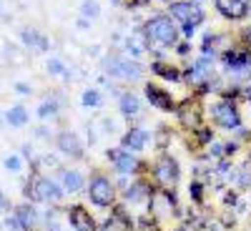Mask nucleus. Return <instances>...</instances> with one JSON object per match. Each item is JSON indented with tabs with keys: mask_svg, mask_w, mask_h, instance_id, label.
<instances>
[{
	"mask_svg": "<svg viewBox=\"0 0 251 231\" xmlns=\"http://www.w3.org/2000/svg\"><path fill=\"white\" fill-rule=\"evenodd\" d=\"M141 28H143L146 38H149L151 48H153V46H161V48L174 51L176 43L181 40V28H178V23H176V20H171L166 13H153V15H149V18L141 23Z\"/></svg>",
	"mask_w": 251,
	"mask_h": 231,
	"instance_id": "obj_1",
	"label": "nucleus"
},
{
	"mask_svg": "<svg viewBox=\"0 0 251 231\" xmlns=\"http://www.w3.org/2000/svg\"><path fill=\"white\" fill-rule=\"evenodd\" d=\"M103 71L106 76L116 78V80H123V83H141L143 76H146V66L141 60H133L128 55H121V53H108L103 58Z\"/></svg>",
	"mask_w": 251,
	"mask_h": 231,
	"instance_id": "obj_2",
	"label": "nucleus"
},
{
	"mask_svg": "<svg viewBox=\"0 0 251 231\" xmlns=\"http://www.w3.org/2000/svg\"><path fill=\"white\" fill-rule=\"evenodd\" d=\"M208 116H211V123L219 131L236 133V131L244 128V118H241V111H239L236 101H226V98L214 101L211 106H208Z\"/></svg>",
	"mask_w": 251,
	"mask_h": 231,
	"instance_id": "obj_3",
	"label": "nucleus"
},
{
	"mask_svg": "<svg viewBox=\"0 0 251 231\" xmlns=\"http://www.w3.org/2000/svg\"><path fill=\"white\" fill-rule=\"evenodd\" d=\"M86 196L93 206L98 208H113L118 204V186L111 176L96 171L91 179H88V186H86Z\"/></svg>",
	"mask_w": 251,
	"mask_h": 231,
	"instance_id": "obj_4",
	"label": "nucleus"
},
{
	"mask_svg": "<svg viewBox=\"0 0 251 231\" xmlns=\"http://www.w3.org/2000/svg\"><path fill=\"white\" fill-rule=\"evenodd\" d=\"M151 179L153 186L166 191V188H176L181 183V163L176 156H171L169 151H163L156 156V161L151 163Z\"/></svg>",
	"mask_w": 251,
	"mask_h": 231,
	"instance_id": "obj_5",
	"label": "nucleus"
},
{
	"mask_svg": "<svg viewBox=\"0 0 251 231\" xmlns=\"http://www.w3.org/2000/svg\"><path fill=\"white\" fill-rule=\"evenodd\" d=\"M23 194H25V199L30 204H50V201H60L66 191H63V186L58 181H53V179H48V176L35 171L28 179Z\"/></svg>",
	"mask_w": 251,
	"mask_h": 231,
	"instance_id": "obj_6",
	"label": "nucleus"
},
{
	"mask_svg": "<svg viewBox=\"0 0 251 231\" xmlns=\"http://www.w3.org/2000/svg\"><path fill=\"white\" fill-rule=\"evenodd\" d=\"M166 15L171 20H176L178 28L181 26H191V28H201L206 23V8L194 3V0H174L166 5Z\"/></svg>",
	"mask_w": 251,
	"mask_h": 231,
	"instance_id": "obj_7",
	"label": "nucleus"
},
{
	"mask_svg": "<svg viewBox=\"0 0 251 231\" xmlns=\"http://www.w3.org/2000/svg\"><path fill=\"white\" fill-rule=\"evenodd\" d=\"M106 158L111 161L113 171H116L118 176H131V179L146 176V163H143L136 154L123 151L121 146H118V149H108V151H106Z\"/></svg>",
	"mask_w": 251,
	"mask_h": 231,
	"instance_id": "obj_8",
	"label": "nucleus"
},
{
	"mask_svg": "<svg viewBox=\"0 0 251 231\" xmlns=\"http://www.w3.org/2000/svg\"><path fill=\"white\" fill-rule=\"evenodd\" d=\"M249 53H251V48H246V46H241V43L224 48L221 55H219V58H221V71H224V76L234 78V83L244 80V68H246Z\"/></svg>",
	"mask_w": 251,
	"mask_h": 231,
	"instance_id": "obj_9",
	"label": "nucleus"
},
{
	"mask_svg": "<svg viewBox=\"0 0 251 231\" xmlns=\"http://www.w3.org/2000/svg\"><path fill=\"white\" fill-rule=\"evenodd\" d=\"M174 116H176L178 126H181L183 131H188V133H194L196 128H201V126H203V106L199 103L196 96L178 101V108H176Z\"/></svg>",
	"mask_w": 251,
	"mask_h": 231,
	"instance_id": "obj_10",
	"label": "nucleus"
},
{
	"mask_svg": "<svg viewBox=\"0 0 251 231\" xmlns=\"http://www.w3.org/2000/svg\"><path fill=\"white\" fill-rule=\"evenodd\" d=\"M143 96L151 103V108H156L161 113H176V108H178V101L171 96V91L158 86V83H153V80L143 83Z\"/></svg>",
	"mask_w": 251,
	"mask_h": 231,
	"instance_id": "obj_11",
	"label": "nucleus"
},
{
	"mask_svg": "<svg viewBox=\"0 0 251 231\" xmlns=\"http://www.w3.org/2000/svg\"><path fill=\"white\" fill-rule=\"evenodd\" d=\"M121 46H123V53L128 58H133V60H141V55H146L151 51V43H149V38H146L141 26H136L128 35H126L121 40Z\"/></svg>",
	"mask_w": 251,
	"mask_h": 231,
	"instance_id": "obj_12",
	"label": "nucleus"
},
{
	"mask_svg": "<svg viewBox=\"0 0 251 231\" xmlns=\"http://www.w3.org/2000/svg\"><path fill=\"white\" fill-rule=\"evenodd\" d=\"M66 219H68L71 229H75V231H98V221H96V216H93L83 204H73V206H68Z\"/></svg>",
	"mask_w": 251,
	"mask_h": 231,
	"instance_id": "obj_13",
	"label": "nucleus"
},
{
	"mask_svg": "<svg viewBox=\"0 0 251 231\" xmlns=\"http://www.w3.org/2000/svg\"><path fill=\"white\" fill-rule=\"evenodd\" d=\"M55 149H58L63 156L73 158V161H80L83 156H86V146H83L80 136L73 133V131H63V133H58V138H55Z\"/></svg>",
	"mask_w": 251,
	"mask_h": 231,
	"instance_id": "obj_14",
	"label": "nucleus"
},
{
	"mask_svg": "<svg viewBox=\"0 0 251 231\" xmlns=\"http://www.w3.org/2000/svg\"><path fill=\"white\" fill-rule=\"evenodd\" d=\"M149 141H151L149 128H143V126H131V128L121 136V149H123V151H131V154L138 156L141 151H146Z\"/></svg>",
	"mask_w": 251,
	"mask_h": 231,
	"instance_id": "obj_15",
	"label": "nucleus"
},
{
	"mask_svg": "<svg viewBox=\"0 0 251 231\" xmlns=\"http://www.w3.org/2000/svg\"><path fill=\"white\" fill-rule=\"evenodd\" d=\"M214 8L228 23H241L249 18V8L244 0H214Z\"/></svg>",
	"mask_w": 251,
	"mask_h": 231,
	"instance_id": "obj_16",
	"label": "nucleus"
},
{
	"mask_svg": "<svg viewBox=\"0 0 251 231\" xmlns=\"http://www.w3.org/2000/svg\"><path fill=\"white\" fill-rule=\"evenodd\" d=\"M149 71L153 76H158L161 80H169V83H183V68L176 66L171 60H151Z\"/></svg>",
	"mask_w": 251,
	"mask_h": 231,
	"instance_id": "obj_17",
	"label": "nucleus"
},
{
	"mask_svg": "<svg viewBox=\"0 0 251 231\" xmlns=\"http://www.w3.org/2000/svg\"><path fill=\"white\" fill-rule=\"evenodd\" d=\"M60 186L66 194H80L88 186V181L78 169H60Z\"/></svg>",
	"mask_w": 251,
	"mask_h": 231,
	"instance_id": "obj_18",
	"label": "nucleus"
},
{
	"mask_svg": "<svg viewBox=\"0 0 251 231\" xmlns=\"http://www.w3.org/2000/svg\"><path fill=\"white\" fill-rule=\"evenodd\" d=\"M141 98L133 93V91H123V93H118V111H121V116L123 118H138L141 116Z\"/></svg>",
	"mask_w": 251,
	"mask_h": 231,
	"instance_id": "obj_19",
	"label": "nucleus"
},
{
	"mask_svg": "<svg viewBox=\"0 0 251 231\" xmlns=\"http://www.w3.org/2000/svg\"><path fill=\"white\" fill-rule=\"evenodd\" d=\"M5 121L10 123V128H23V126L30 121V116H28V108L23 106V103H15L13 108H8V113H5Z\"/></svg>",
	"mask_w": 251,
	"mask_h": 231,
	"instance_id": "obj_20",
	"label": "nucleus"
},
{
	"mask_svg": "<svg viewBox=\"0 0 251 231\" xmlns=\"http://www.w3.org/2000/svg\"><path fill=\"white\" fill-rule=\"evenodd\" d=\"M80 106L83 108H88V111H96L103 106V93L98 88H86L80 93Z\"/></svg>",
	"mask_w": 251,
	"mask_h": 231,
	"instance_id": "obj_21",
	"label": "nucleus"
},
{
	"mask_svg": "<svg viewBox=\"0 0 251 231\" xmlns=\"http://www.w3.org/2000/svg\"><path fill=\"white\" fill-rule=\"evenodd\" d=\"M191 136H194V143L199 146V149H208V146L216 141V131L211 128V126H206V123L201 126V128H196Z\"/></svg>",
	"mask_w": 251,
	"mask_h": 231,
	"instance_id": "obj_22",
	"label": "nucleus"
},
{
	"mask_svg": "<svg viewBox=\"0 0 251 231\" xmlns=\"http://www.w3.org/2000/svg\"><path fill=\"white\" fill-rule=\"evenodd\" d=\"M20 221H23V226H25V231H30L33 226H35V221H38V214H35V208L30 206V204H23V206H18L15 211H13Z\"/></svg>",
	"mask_w": 251,
	"mask_h": 231,
	"instance_id": "obj_23",
	"label": "nucleus"
},
{
	"mask_svg": "<svg viewBox=\"0 0 251 231\" xmlns=\"http://www.w3.org/2000/svg\"><path fill=\"white\" fill-rule=\"evenodd\" d=\"M103 8H100V0H80V18H86V20H93L100 18Z\"/></svg>",
	"mask_w": 251,
	"mask_h": 231,
	"instance_id": "obj_24",
	"label": "nucleus"
},
{
	"mask_svg": "<svg viewBox=\"0 0 251 231\" xmlns=\"http://www.w3.org/2000/svg\"><path fill=\"white\" fill-rule=\"evenodd\" d=\"M46 71H48V76H55V78H71V76H73V73L68 71V66H66L60 58H48Z\"/></svg>",
	"mask_w": 251,
	"mask_h": 231,
	"instance_id": "obj_25",
	"label": "nucleus"
},
{
	"mask_svg": "<svg viewBox=\"0 0 251 231\" xmlns=\"http://www.w3.org/2000/svg\"><path fill=\"white\" fill-rule=\"evenodd\" d=\"M40 35L35 28H30V26H25V28H20V43H23L25 48H33V51H38V43H40Z\"/></svg>",
	"mask_w": 251,
	"mask_h": 231,
	"instance_id": "obj_26",
	"label": "nucleus"
},
{
	"mask_svg": "<svg viewBox=\"0 0 251 231\" xmlns=\"http://www.w3.org/2000/svg\"><path fill=\"white\" fill-rule=\"evenodd\" d=\"M188 199L201 206L203 199H206V183L199 181V179H191V183H188Z\"/></svg>",
	"mask_w": 251,
	"mask_h": 231,
	"instance_id": "obj_27",
	"label": "nucleus"
},
{
	"mask_svg": "<svg viewBox=\"0 0 251 231\" xmlns=\"http://www.w3.org/2000/svg\"><path fill=\"white\" fill-rule=\"evenodd\" d=\"M53 116H58V101L48 98V101H43V103L38 106V118H40V121H48V118H53Z\"/></svg>",
	"mask_w": 251,
	"mask_h": 231,
	"instance_id": "obj_28",
	"label": "nucleus"
},
{
	"mask_svg": "<svg viewBox=\"0 0 251 231\" xmlns=\"http://www.w3.org/2000/svg\"><path fill=\"white\" fill-rule=\"evenodd\" d=\"M169 141H171V128H169V126H158V131H156V146H158L161 154L169 149Z\"/></svg>",
	"mask_w": 251,
	"mask_h": 231,
	"instance_id": "obj_29",
	"label": "nucleus"
},
{
	"mask_svg": "<svg viewBox=\"0 0 251 231\" xmlns=\"http://www.w3.org/2000/svg\"><path fill=\"white\" fill-rule=\"evenodd\" d=\"M3 166H5L8 174H20V171H23V158L13 154V156H8V158L3 161Z\"/></svg>",
	"mask_w": 251,
	"mask_h": 231,
	"instance_id": "obj_30",
	"label": "nucleus"
},
{
	"mask_svg": "<svg viewBox=\"0 0 251 231\" xmlns=\"http://www.w3.org/2000/svg\"><path fill=\"white\" fill-rule=\"evenodd\" d=\"M191 48H194V46H191V40H178L174 51H176L178 58H188V55H191Z\"/></svg>",
	"mask_w": 251,
	"mask_h": 231,
	"instance_id": "obj_31",
	"label": "nucleus"
},
{
	"mask_svg": "<svg viewBox=\"0 0 251 231\" xmlns=\"http://www.w3.org/2000/svg\"><path fill=\"white\" fill-rule=\"evenodd\" d=\"M5 229H8V231H25V226H23V221H20V219H18L15 214L5 219Z\"/></svg>",
	"mask_w": 251,
	"mask_h": 231,
	"instance_id": "obj_32",
	"label": "nucleus"
},
{
	"mask_svg": "<svg viewBox=\"0 0 251 231\" xmlns=\"http://www.w3.org/2000/svg\"><path fill=\"white\" fill-rule=\"evenodd\" d=\"M239 149H241V143H239V141H226V143H224V154H226V158L236 156Z\"/></svg>",
	"mask_w": 251,
	"mask_h": 231,
	"instance_id": "obj_33",
	"label": "nucleus"
},
{
	"mask_svg": "<svg viewBox=\"0 0 251 231\" xmlns=\"http://www.w3.org/2000/svg\"><path fill=\"white\" fill-rule=\"evenodd\" d=\"M15 93H18V96H30V93H33V88L28 86V83L20 80V83H15Z\"/></svg>",
	"mask_w": 251,
	"mask_h": 231,
	"instance_id": "obj_34",
	"label": "nucleus"
},
{
	"mask_svg": "<svg viewBox=\"0 0 251 231\" xmlns=\"http://www.w3.org/2000/svg\"><path fill=\"white\" fill-rule=\"evenodd\" d=\"M224 204L226 206H236V191H226L224 194Z\"/></svg>",
	"mask_w": 251,
	"mask_h": 231,
	"instance_id": "obj_35",
	"label": "nucleus"
},
{
	"mask_svg": "<svg viewBox=\"0 0 251 231\" xmlns=\"http://www.w3.org/2000/svg\"><path fill=\"white\" fill-rule=\"evenodd\" d=\"M75 28H78V30H88V28H91V20L78 18V20H75Z\"/></svg>",
	"mask_w": 251,
	"mask_h": 231,
	"instance_id": "obj_36",
	"label": "nucleus"
},
{
	"mask_svg": "<svg viewBox=\"0 0 251 231\" xmlns=\"http://www.w3.org/2000/svg\"><path fill=\"white\" fill-rule=\"evenodd\" d=\"M244 80H246V83L251 80V53H249V58H246V68H244Z\"/></svg>",
	"mask_w": 251,
	"mask_h": 231,
	"instance_id": "obj_37",
	"label": "nucleus"
},
{
	"mask_svg": "<svg viewBox=\"0 0 251 231\" xmlns=\"http://www.w3.org/2000/svg\"><path fill=\"white\" fill-rule=\"evenodd\" d=\"M153 3H166V5H169V3H174V0H153Z\"/></svg>",
	"mask_w": 251,
	"mask_h": 231,
	"instance_id": "obj_38",
	"label": "nucleus"
},
{
	"mask_svg": "<svg viewBox=\"0 0 251 231\" xmlns=\"http://www.w3.org/2000/svg\"><path fill=\"white\" fill-rule=\"evenodd\" d=\"M194 3H199V5H203V3H206V0H194Z\"/></svg>",
	"mask_w": 251,
	"mask_h": 231,
	"instance_id": "obj_39",
	"label": "nucleus"
},
{
	"mask_svg": "<svg viewBox=\"0 0 251 231\" xmlns=\"http://www.w3.org/2000/svg\"><path fill=\"white\" fill-rule=\"evenodd\" d=\"M50 231H63V229H58V226H53V229H50Z\"/></svg>",
	"mask_w": 251,
	"mask_h": 231,
	"instance_id": "obj_40",
	"label": "nucleus"
},
{
	"mask_svg": "<svg viewBox=\"0 0 251 231\" xmlns=\"http://www.w3.org/2000/svg\"><path fill=\"white\" fill-rule=\"evenodd\" d=\"M151 231H158V226H156V229H151Z\"/></svg>",
	"mask_w": 251,
	"mask_h": 231,
	"instance_id": "obj_41",
	"label": "nucleus"
}]
</instances>
